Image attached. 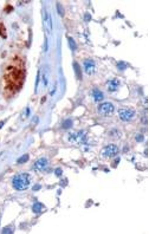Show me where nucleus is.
<instances>
[{
    "instance_id": "1",
    "label": "nucleus",
    "mask_w": 156,
    "mask_h": 234,
    "mask_svg": "<svg viewBox=\"0 0 156 234\" xmlns=\"http://www.w3.org/2000/svg\"><path fill=\"white\" fill-rule=\"evenodd\" d=\"M14 188L18 190H24L28 189L30 184V178L28 174L23 173L15 176L13 180Z\"/></svg>"
},
{
    "instance_id": "2",
    "label": "nucleus",
    "mask_w": 156,
    "mask_h": 234,
    "mask_svg": "<svg viewBox=\"0 0 156 234\" xmlns=\"http://www.w3.org/2000/svg\"><path fill=\"white\" fill-rule=\"evenodd\" d=\"M114 110L113 105L111 103L105 102L99 105L98 111L100 114L104 116H109L113 114Z\"/></svg>"
},
{
    "instance_id": "3",
    "label": "nucleus",
    "mask_w": 156,
    "mask_h": 234,
    "mask_svg": "<svg viewBox=\"0 0 156 234\" xmlns=\"http://www.w3.org/2000/svg\"><path fill=\"white\" fill-rule=\"evenodd\" d=\"M118 114L120 119L123 121H130L135 115V112L130 109H120L118 111Z\"/></svg>"
},
{
    "instance_id": "4",
    "label": "nucleus",
    "mask_w": 156,
    "mask_h": 234,
    "mask_svg": "<svg viewBox=\"0 0 156 234\" xmlns=\"http://www.w3.org/2000/svg\"><path fill=\"white\" fill-rule=\"evenodd\" d=\"M119 152L118 147L114 145H110L104 149L103 155L107 157L111 158L115 156Z\"/></svg>"
},
{
    "instance_id": "5",
    "label": "nucleus",
    "mask_w": 156,
    "mask_h": 234,
    "mask_svg": "<svg viewBox=\"0 0 156 234\" xmlns=\"http://www.w3.org/2000/svg\"><path fill=\"white\" fill-rule=\"evenodd\" d=\"M84 68L85 73L88 75L93 74L95 71V63L90 59H86L84 62Z\"/></svg>"
},
{
    "instance_id": "6",
    "label": "nucleus",
    "mask_w": 156,
    "mask_h": 234,
    "mask_svg": "<svg viewBox=\"0 0 156 234\" xmlns=\"http://www.w3.org/2000/svg\"><path fill=\"white\" fill-rule=\"evenodd\" d=\"M87 133L84 131H80L77 134H75L70 137L71 141L79 142L81 143H84L87 140Z\"/></svg>"
},
{
    "instance_id": "7",
    "label": "nucleus",
    "mask_w": 156,
    "mask_h": 234,
    "mask_svg": "<svg viewBox=\"0 0 156 234\" xmlns=\"http://www.w3.org/2000/svg\"><path fill=\"white\" fill-rule=\"evenodd\" d=\"M48 161L46 158H40L34 164V166L36 169L41 171L45 169L47 165Z\"/></svg>"
},
{
    "instance_id": "8",
    "label": "nucleus",
    "mask_w": 156,
    "mask_h": 234,
    "mask_svg": "<svg viewBox=\"0 0 156 234\" xmlns=\"http://www.w3.org/2000/svg\"><path fill=\"white\" fill-rule=\"evenodd\" d=\"M119 84V81L116 79H114L112 80H110L107 83L108 90L109 91L111 92L116 91L118 88Z\"/></svg>"
},
{
    "instance_id": "9",
    "label": "nucleus",
    "mask_w": 156,
    "mask_h": 234,
    "mask_svg": "<svg viewBox=\"0 0 156 234\" xmlns=\"http://www.w3.org/2000/svg\"><path fill=\"white\" fill-rule=\"evenodd\" d=\"M93 96L96 102H99L103 99V93L97 89H94L93 90Z\"/></svg>"
},
{
    "instance_id": "10",
    "label": "nucleus",
    "mask_w": 156,
    "mask_h": 234,
    "mask_svg": "<svg viewBox=\"0 0 156 234\" xmlns=\"http://www.w3.org/2000/svg\"><path fill=\"white\" fill-rule=\"evenodd\" d=\"M73 67L77 78L79 79H81L82 77V71L79 64L77 62H75L73 64Z\"/></svg>"
},
{
    "instance_id": "11",
    "label": "nucleus",
    "mask_w": 156,
    "mask_h": 234,
    "mask_svg": "<svg viewBox=\"0 0 156 234\" xmlns=\"http://www.w3.org/2000/svg\"><path fill=\"white\" fill-rule=\"evenodd\" d=\"M56 7L57 11L58 14L60 15L61 17H64V14H65V10L62 4H61L60 3H57L56 4Z\"/></svg>"
},
{
    "instance_id": "12",
    "label": "nucleus",
    "mask_w": 156,
    "mask_h": 234,
    "mask_svg": "<svg viewBox=\"0 0 156 234\" xmlns=\"http://www.w3.org/2000/svg\"><path fill=\"white\" fill-rule=\"evenodd\" d=\"M68 42L70 49L72 51L76 50L77 48V44L74 40L72 38L70 37L68 38Z\"/></svg>"
},
{
    "instance_id": "13",
    "label": "nucleus",
    "mask_w": 156,
    "mask_h": 234,
    "mask_svg": "<svg viewBox=\"0 0 156 234\" xmlns=\"http://www.w3.org/2000/svg\"><path fill=\"white\" fill-rule=\"evenodd\" d=\"M73 121L70 119H67L65 120L62 123V127L65 129H70L72 127Z\"/></svg>"
},
{
    "instance_id": "14",
    "label": "nucleus",
    "mask_w": 156,
    "mask_h": 234,
    "mask_svg": "<svg viewBox=\"0 0 156 234\" xmlns=\"http://www.w3.org/2000/svg\"><path fill=\"white\" fill-rule=\"evenodd\" d=\"M29 155L28 154H25L19 158L17 160V162L18 163L22 164H24L25 162H27L29 160Z\"/></svg>"
},
{
    "instance_id": "15",
    "label": "nucleus",
    "mask_w": 156,
    "mask_h": 234,
    "mask_svg": "<svg viewBox=\"0 0 156 234\" xmlns=\"http://www.w3.org/2000/svg\"><path fill=\"white\" fill-rule=\"evenodd\" d=\"M42 205L40 203H36L33 205L32 208L33 211L36 213H40L42 210Z\"/></svg>"
},
{
    "instance_id": "16",
    "label": "nucleus",
    "mask_w": 156,
    "mask_h": 234,
    "mask_svg": "<svg viewBox=\"0 0 156 234\" xmlns=\"http://www.w3.org/2000/svg\"><path fill=\"white\" fill-rule=\"evenodd\" d=\"M0 35L4 38L6 37V29L4 25L2 24H0Z\"/></svg>"
},
{
    "instance_id": "17",
    "label": "nucleus",
    "mask_w": 156,
    "mask_h": 234,
    "mask_svg": "<svg viewBox=\"0 0 156 234\" xmlns=\"http://www.w3.org/2000/svg\"><path fill=\"white\" fill-rule=\"evenodd\" d=\"M117 67L119 70H123L125 69L127 67V64L125 62L121 61L117 64Z\"/></svg>"
},
{
    "instance_id": "18",
    "label": "nucleus",
    "mask_w": 156,
    "mask_h": 234,
    "mask_svg": "<svg viewBox=\"0 0 156 234\" xmlns=\"http://www.w3.org/2000/svg\"><path fill=\"white\" fill-rule=\"evenodd\" d=\"M144 136L143 135L138 134L135 137V139L137 142H142L144 140Z\"/></svg>"
},
{
    "instance_id": "19",
    "label": "nucleus",
    "mask_w": 156,
    "mask_h": 234,
    "mask_svg": "<svg viewBox=\"0 0 156 234\" xmlns=\"http://www.w3.org/2000/svg\"><path fill=\"white\" fill-rule=\"evenodd\" d=\"M3 234H11L12 231L10 228H5L3 229Z\"/></svg>"
},
{
    "instance_id": "20",
    "label": "nucleus",
    "mask_w": 156,
    "mask_h": 234,
    "mask_svg": "<svg viewBox=\"0 0 156 234\" xmlns=\"http://www.w3.org/2000/svg\"><path fill=\"white\" fill-rule=\"evenodd\" d=\"M55 174L58 176H61L62 174V171L60 168H58L55 171Z\"/></svg>"
},
{
    "instance_id": "21",
    "label": "nucleus",
    "mask_w": 156,
    "mask_h": 234,
    "mask_svg": "<svg viewBox=\"0 0 156 234\" xmlns=\"http://www.w3.org/2000/svg\"><path fill=\"white\" fill-rule=\"evenodd\" d=\"M40 74H39V72L38 71V72L37 75V77H36V89H37L38 87V84H39V79H40Z\"/></svg>"
},
{
    "instance_id": "22",
    "label": "nucleus",
    "mask_w": 156,
    "mask_h": 234,
    "mask_svg": "<svg viewBox=\"0 0 156 234\" xmlns=\"http://www.w3.org/2000/svg\"><path fill=\"white\" fill-rule=\"evenodd\" d=\"M41 187L40 185H36L33 188V189L34 190H37L40 189Z\"/></svg>"
},
{
    "instance_id": "23",
    "label": "nucleus",
    "mask_w": 156,
    "mask_h": 234,
    "mask_svg": "<svg viewBox=\"0 0 156 234\" xmlns=\"http://www.w3.org/2000/svg\"><path fill=\"white\" fill-rule=\"evenodd\" d=\"M45 43V51H46L48 49V41L47 39H46V42Z\"/></svg>"
},
{
    "instance_id": "24",
    "label": "nucleus",
    "mask_w": 156,
    "mask_h": 234,
    "mask_svg": "<svg viewBox=\"0 0 156 234\" xmlns=\"http://www.w3.org/2000/svg\"><path fill=\"white\" fill-rule=\"evenodd\" d=\"M4 125V123L3 122H0V129H1L2 128L3 126Z\"/></svg>"
}]
</instances>
